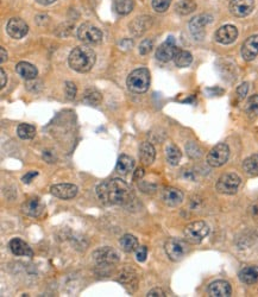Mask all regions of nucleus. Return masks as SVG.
<instances>
[{
  "mask_svg": "<svg viewBox=\"0 0 258 297\" xmlns=\"http://www.w3.org/2000/svg\"><path fill=\"white\" fill-rule=\"evenodd\" d=\"M120 244V248L126 253H131L138 248V240L135 235L132 234H125L119 240Z\"/></svg>",
  "mask_w": 258,
  "mask_h": 297,
  "instance_id": "26",
  "label": "nucleus"
},
{
  "mask_svg": "<svg viewBox=\"0 0 258 297\" xmlns=\"http://www.w3.org/2000/svg\"><path fill=\"white\" fill-rule=\"evenodd\" d=\"M0 88H4L5 86H6V74H5V71L2 70V69H0Z\"/></svg>",
  "mask_w": 258,
  "mask_h": 297,
  "instance_id": "43",
  "label": "nucleus"
},
{
  "mask_svg": "<svg viewBox=\"0 0 258 297\" xmlns=\"http://www.w3.org/2000/svg\"><path fill=\"white\" fill-rule=\"evenodd\" d=\"M241 180L235 172H228L224 174L217 182V190L222 194L233 195L238 192V188L241 185Z\"/></svg>",
  "mask_w": 258,
  "mask_h": 297,
  "instance_id": "6",
  "label": "nucleus"
},
{
  "mask_svg": "<svg viewBox=\"0 0 258 297\" xmlns=\"http://www.w3.org/2000/svg\"><path fill=\"white\" fill-rule=\"evenodd\" d=\"M44 203L38 198H29L22 205L23 213L31 217H39L44 213Z\"/></svg>",
  "mask_w": 258,
  "mask_h": 297,
  "instance_id": "16",
  "label": "nucleus"
},
{
  "mask_svg": "<svg viewBox=\"0 0 258 297\" xmlns=\"http://www.w3.org/2000/svg\"><path fill=\"white\" fill-rule=\"evenodd\" d=\"M144 169L142 168V166H140V168H137L136 169V171H135V175H134V181H139L140 179H142L143 176H144Z\"/></svg>",
  "mask_w": 258,
  "mask_h": 297,
  "instance_id": "42",
  "label": "nucleus"
},
{
  "mask_svg": "<svg viewBox=\"0 0 258 297\" xmlns=\"http://www.w3.org/2000/svg\"><path fill=\"white\" fill-rule=\"evenodd\" d=\"M95 60V52L92 48L89 47H78L70 52L69 55V66L71 69H74L78 73H87L94 66Z\"/></svg>",
  "mask_w": 258,
  "mask_h": 297,
  "instance_id": "2",
  "label": "nucleus"
},
{
  "mask_svg": "<svg viewBox=\"0 0 258 297\" xmlns=\"http://www.w3.org/2000/svg\"><path fill=\"white\" fill-rule=\"evenodd\" d=\"M146 256H148V248L145 246H138V248L136 250V257H137L138 262H145Z\"/></svg>",
  "mask_w": 258,
  "mask_h": 297,
  "instance_id": "38",
  "label": "nucleus"
},
{
  "mask_svg": "<svg viewBox=\"0 0 258 297\" xmlns=\"http://www.w3.org/2000/svg\"><path fill=\"white\" fill-rule=\"evenodd\" d=\"M151 25V17L148 16H142V17L136 18L135 22L131 24L130 29L134 33L136 36H140L143 33H145L149 29V26Z\"/></svg>",
  "mask_w": 258,
  "mask_h": 297,
  "instance_id": "24",
  "label": "nucleus"
},
{
  "mask_svg": "<svg viewBox=\"0 0 258 297\" xmlns=\"http://www.w3.org/2000/svg\"><path fill=\"white\" fill-rule=\"evenodd\" d=\"M177 49L179 48L175 44V39L172 37H169L164 43H162L157 48V50H156V58L161 61V62H169V61L174 60Z\"/></svg>",
  "mask_w": 258,
  "mask_h": 297,
  "instance_id": "9",
  "label": "nucleus"
},
{
  "mask_svg": "<svg viewBox=\"0 0 258 297\" xmlns=\"http://www.w3.org/2000/svg\"><path fill=\"white\" fill-rule=\"evenodd\" d=\"M162 200L169 207H177L182 203L183 193L177 188L167 187L162 192Z\"/></svg>",
  "mask_w": 258,
  "mask_h": 297,
  "instance_id": "17",
  "label": "nucleus"
},
{
  "mask_svg": "<svg viewBox=\"0 0 258 297\" xmlns=\"http://www.w3.org/2000/svg\"><path fill=\"white\" fill-rule=\"evenodd\" d=\"M7 60V52L4 47H0V62L4 63Z\"/></svg>",
  "mask_w": 258,
  "mask_h": 297,
  "instance_id": "44",
  "label": "nucleus"
},
{
  "mask_svg": "<svg viewBox=\"0 0 258 297\" xmlns=\"http://www.w3.org/2000/svg\"><path fill=\"white\" fill-rule=\"evenodd\" d=\"M97 195L106 205L123 206L131 201L132 192L130 185L120 179H113L100 183L97 187Z\"/></svg>",
  "mask_w": 258,
  "mask_h": 297,
  "instance_id": "1",
  "label": "nucleus"
},
{
  "mask_svg": "<svg viewBox=\"0 0 258 297\" xmlns=\"http://www.w3.org/2000/svg\"><path fill=\"white\" fill-rule=\"evenodd\" d=\"M6 31L12 38L15 39H20L28 33L29 26L28 24L24 22L20 18H12L9 20L6 25Z\"/></svg>",
  "mask_w": 258,
  "mask_h": 297,
  "instance_id": "13",
  "label": "nucleus"
},
{
  "mask_svg": "<svg viewBox=\"0 0 258 297\" xmlns=\"http://www.w3.org/2000/svg\"><path fill=\"white\" fill-rule=\"evenodd\" d=\"M52 194L62 200H69V198H75L78 194V187L70 183H60L52 187Z\"/></svg>",
  "mask_w": 258,
  "mask_h": 297,
  "instance_id": "15",
  "label": "nucleus"
},
{
  "mask_svg": "<svg viewBox=\"0 0 258 297\" xmlns=\"http://www.w3.org/2000/svg\"><path fill=\"white\" fill-rule=\"evenodd\" d=\"M247 92H249V83H241V86L237 88V95H238L239 100H243L246 97Z\"/></svg>",
  "mask_w": 258,
  "mask_h": 297,
  "instance_id": "39",
  "label": "nucleus"
},
{
  "mask_svg": "<svg viewBox=\"0 0 258 297\" xmlns=\"http://www.w3.org/2000/svg\"><path fill=\"white\" fill-rule=\"evenodd\" d=\"M211 22L212 16L209 15H200L193 18L189 22V30L194 38L201 41L205 36V26Z\"/></svg>",
  "mask_w": 258,
  "mask_h": 297,
  "instance_id": "11",
  "label": "nucleus"
},
{
  "mask_svg": "<svg viewBox=\"0 0 258 297\" xmlns=\"http://www.w3.org/2000/svg\"><path fill=\"white\" fill-rule=\"evenodd\" d=\"M244 171L251 176H258V153L247 157L243 163Z\"/></svg>",
  "mask_w": 258,
  "mask_h": 297,
  "instance_id": "28",
  "label": "nucleus"
},
{
  "mask_svg": "<svg viewBox=\"0 0 258 297\" xmlns=\"http://www.w3.org/2000/svg\"><path fill=\"white\" fill-rule=\"evenodd\" d=\"M148 297H154V296H159V297H164L166 296V294H164V291L162 290V289H153V290H150L148 293V295H146Z\"/></svg>",
  "mask_w": 258,
  "mask_h": 297,
  "instance_id": "41",
  "label": "nucleus"
},
{
  "mask_svg": "<svg viewBox=\"0 0 258 297\" xmlns=\"http://www.w3.org/2000/svg\"><path fill=\"white\" fill-rule=\"evenodd\" d=\"M254 0H232L230 2V11L235 17L243 18L254 11Z\"/></svg>",
  "mask_w": 258,
  "mask_h": 297,
  "instance_id": "12",
  "label": "nucleus"
},
{
  "mask_svg": "<svg viewBox=\"0 0 258 297\" xmlns=\"http://www.w3.org/2000/svg\"><path fill=\"white\" fill-rule=\"evenodd\" d=\"M37 175H38V172H37V171L26 172V174L23 176L22 181H23V183H25V184H29V183L33 181V180L37 176Z\"/></svg>",
  "mask_w": 258,
  "mask_h": 297,
  "instance_id": "40",
  "label": "nucleus"
},
{
  "mask_svg": "<svg viewBox=\"0 0 258 297\" xmlns=\"http://www.w3.org/2000/svg\"><path fill=\"white\" fill-rule=\"evenodd\" d=\"M175 9H176L177 13H180V15L182 16H186L195 11L196 4L193 1V0H181V1L177 2Z\"/></svg>",
  "mask_w": 258,
  "mask_h": 297,
  "instance_id": "32",
  "label": "nucleus"
},
{
  "mask_svg": "<svg viewBox=\"0 0 258 297\" xmlns=\"http://www.w3.org/2000/svg\"><path fill=\"white\" fill-rule=\"evenodd\" d=\"M174 61H175V65H176L177 67L186 68V67H188L191 62H193V56H191L190 52L187 51V50L177 49L176 55H175V57H174Z\"/></svg>",
  "mask_w": 258,
  "mask_h": 297,
  "instance_id": "27",
  "label": "nucleus"
},
{
  "mask_svg": "<svg viewBox=\"0 0 258 297\" xmlns=\"http://www.w3.org/2000/svg\"><path fill=\"white\" fill-rule=\"evenodd\" d=\"M209 227L205 221L191 222L185 229V238L189 244H200L208 235Z\"/></svg>",
  "mask_w": 258,
  "mask_h": 297,
  "instance_id": "5",
  "label": "nucleus"
},
{
  "mask_svg": "<svg viewBox=\"0 0 258 297\" xmlns=\"http://www.w3.org/2000/svg\"><path fill=\"white\" fill-rule=\"evenodd\" d=\"M153 48H154V41H153V39L146 38V39H144V41L142 42V43H140V46H139V54L140 55L149 54V52H150L151 50H153Z\"/></svg>",
  "mask_w": 258,
  "mask_h": 297,
  "instance_id": "36",
  "label": "nucleus"
},
{
  "mask_svg": "<svg viewBox=\"0 0 258 297\" xmlns=\"http://www.w3.org/2000/svg\"><path fill=\"white\" fill-rule=\"evenodd\" d=\"M134 166H135L134 158L130 157V156L127 155H121L120 157L118 158V162H117L116 171L120 175H127L132 169H134Z\"/></svg>",
  "mask_w": 258,
  "mask_h": 297,
  "instance_id": "25",
  "label": "nucleus"
},
{
  "mask_svg": "<svg viewBox=\"0 0 258 297\" xmlns=\"http://www.w3.org/2000/svg\"><path fill=\"white\" fill-rule=\"evenodd\" d=\"M36 1L41 5H50L56 1V0H36Z\"/></svg>",
  "mask_w": 258,
  "mask_h": 297,
  "instance_id": "45",
  "label": "nucleus"
},
{
  "mask_svg": "<svg viewBox=\"0 0 258 297\" xmlns=\"http://www.w3.org/2000/svg\"><path fill=\"white\" fill-rule=\"evenodd\" d=\"M164 250H166L167 256L169 257L170 261L180 262L182 261L183 257L188 252V244L187 240L179 239V238H170L169 240L164 244Z\"/></svg>",
  "mask_w": 258,
  "mask_h": 297,
  "instance_id": "4",
  "label": "nucleus"
},
{
  "mask_svg": "<svg viewBox=\"0 0 258 297\" xmlns=\"http://www.w3.org/2000/svg\"><path fill=\"white\" fill-rule=\"evenodd\" d=\"M166 155H167V161L169 162V164L172 165H177L180 163L181 157H182V153H181L180 148L174 144H170L166 148Z\"/></svg>",
  "mask_w": 258,
  "mask_h": 297,
  "instance_id": "29",
  "label": "nucleus"
},
{
  "mask_svg": "<svg viewBox=\"0 0 258 297\" xmlns=\"http://www.w3.org/2000/svg\"><path fill=\"white\" fill-rule=\"evenodd\" d=\"M246 115L250 116H258V95H252L247 99L245 106Z\"/></svg>",
  "mask_w": 258,
  "mask_h": 297,
  "instance_id": "34",
  "label": "nucleus"
},
{
  "mask_svg": "<svg viewBox=\"0 0 258 297\" xmlns=\"http://www.w3.org/2000/svg\"><path fill=\"white\" fill-rule=\"evenodd\" d=\"M93 257H94V261L99 265H112L119 261L118 252L112 248H108V246L98 248L93 253Z\"/></svg>",
  "mask_w": 258,
  "mask_h": 297,
  "instance_id": "10",
  "label": "nucleus"
},
{
  "mask_svg": "<svg viewBox=\"0 0 258 297\" xmlns=\"http://www.w3.org/2000/svg\"><path fill=\"white\" fill-rule=\"evenodd\" d=\"M101 100H103V97H101L100 93L95 91V89H88V91H86V93H85L84 101L88 103V105L98 106L101 102Z\"/></svg>",
  "mask_w": 258,
  "mask_h": 297,
  "instance_id": "33",
  "label": "nucleus"
},
{
  "mask_svg": "<svg viewBox=\"0 0 258 297\" xmlns=\"http://www.w3.org/2000/svg\"><path fill=\"white\" fill-rule=\"evenodd\" d=\"M239 280L245 284H255L258 282V265L246 266L239 271Z\"/></svg>",
  "mask_w": 258,
  "mask_h": 297,
  "instance_id": "22",
  "label": "nucleus"
},
{
  "mask_svg": "<svg viewBox=\"0 0 258 297\" xmlns=\"http://www.w3.org/2000/svg\"><path fill=\"white\" fill-rule=\"evenodd\" d=\"M208 296L211 297H228L232 294L230 283L226 280H215L208 286Z\"/></svg>",
  "mask_w": 258,
  "mask_h": 297,
  "instance_id": "19",
  "label": "nucleus"
},
{
  "mask_svg": "<svg viewBox=\"0 0 258 297\" xmlns=\"http://www.w3.org/2000/svg\"><path fill=\"white\" fill-rule=\"evenodd\" d=\"M237 37H238V30L233 25L222 26L215 33V41L220 44H224V46L233 43L237 39Z\"/></svg>",
  "mask_w": 258,
  "mask_h": 297,
  "instance_id": "14",
  "label": "nucleus"
},
{
  "mask_svg": "<svg viewBox=\"0 0 258 297\" xmlns=\"http://www.w3.org/2000/svg\"><path fill=\"white\" fill-rule=\"evenodd\" d=\"M16 71L18 73V75H20L25 80H34V79H36L37 74H38L37 68L29 62L18 63L16 66Z\"/></svg>",
  "mask_w": 258,
  "mask_h": 297,
  "instance_id": "23",
  "label": "nucleus"
},
{
  "mask_svg": "<svg viewBox=\"0 0 258 297\" xmlns=\"http://www.w3.org/2000/svg\"><path fill=\"white\" fill-rule=\"evenodd\" d=\"M9 248L10 251L12 252L15 256H19V257H33L34 252L31 250V248L29 246V244H26L25 241L19 239V238H15L10 241L9 244Z\"/></svg>",
  "mask_w": 258,
  "mask_h": 297,
  "instance_id": "20",
  "label": "nucleus"
},
{
  "mask_svg": "<svg viewBox=\"0 0 258 297\" xmlns=\"http://www.w3.org/2000/svg\"><path fill=\"white\" fill-rule=\"evenodd\" d=\"M228 157H230V148L224 143L215 145L207 155V163L213 168H218L222 166L227 162Z\"/></svg>",
  "mask_w": 258,
  "mask_h": 297,
  "instance_id": "8",
  "label": "nucleus"
},
{
  "mask_svg": "<svg viewBox=\"0 0 258 297\" xmlns=\"http://www.w3.org/2000/svg\"><path fill=\"white\" fill-rule=\"evenodd\" d=\"M134 0H114V10L121 16L129 15L134 10Z\"/></svg>",
  "mask_w": 258,
  "mask_h": 297,
  "instance_id": "30",
  "label": "nucleus"
},
{
  "mask_svg": "<svg viewBox=\"0 0 258 297\" xmlns=\"http://www.w3.org/2000/svg\"><path fill=\"white\" fill-rule=\"evenodd\" d=\"M76 86L75 83H73V82L70 81H67L66 82V87H65V92H66V95H67L68 99H74L76 95Z\"/></svg>",
  "mask_w": 258,
  "mask_h": 297,
  "instance_id": "37",
  "label": "nucleus"
},
{
  "mask_svg": "<svg viewBox=\"0 0 258 297\" xmlns=\"http://www.w3.org/2000/svg\"><path fill=\"white\" fill-rule=\"evenodd\" d=\"M126 84L131 92L137 94L145 93L150 86V73L146 68L136 69L127 76Z\"/></svg>",
  "mask_w": 258,
  "mask_h": 297,
  "instance_id": "3",
  "label": "nucleus"
},
{
  "mask_svg": "<svg viewBox=\"0 0 258 297\" xmlns=\"http://www.w3.org/2000/svg\"><path fill=\"white\" fill-rule=\"evenodd\" d=\"M78 37L86 44H99L103 41V33L93 24L84 23L79 28Z\"/></svg>",
  "mask_w": 258,
  "mask_h": 297,
  "instance_id": "7",
  "label": "nucleus"
},
{
  "mask_svg": "<svg viewBox=\"0 0 258 297\" xmlns=\"http://www.w3.org/2000/svg\"><path fill=\"white\" fill-rule=\"evenodd\" d=\"M258 55V34L249 37L241 47V56L245 61H252Z\"/></svg>",
  "mask_w": 258,
  "mask_h": 297,
  "instance_id": "18",
  "label": "nucleus"
},
{
  "mask_svg": "<svg viewBox=\"0 0 258 297\" xmlns=\"http://www.w3.org/2000/svg\"><path fill=\"white\" fill-rule=\"evenodd\" d=\"M155 155L156 151L155 148L150 144V143L144 142L140 144L139 147V158L144 165H150L153 164V162L155 161Z\"/></svg>",
  "mask_w": 258,
  "mask_h": 297,
  "instance_id": "21",
  "label": "nucleus"
},
{
  "mask_svg": "<svg viewBox=\"0 0 258 297\" xmlns=\"http://www.w3.org/2000/svg\"><path fill=\"white\" fill-rule=\"evenodd\" d=\"M17 133L20 139H33L36 136V127L30 124H20L17 129Z\"/></svg>",
  "mask_w": 258,
  "mask_h": 297,
  "instance_id": "31",
  "label": "nucleus"
},
{
  "mask_svg": "<svg viewBox=\"0 0 258 297\" xmlns=\"http://www.w3.org/2000/svg\"><path fill=\"white\" fill-rule=\"evenodd\" d=\"M172 0H153V7L159 13L166 12L169 9Z\"/></svg>",
  "mask_w": 258,
  "mask_h": 297,
  "instance_id": "35",
  "label": "nucleus"
}]
</instances>
